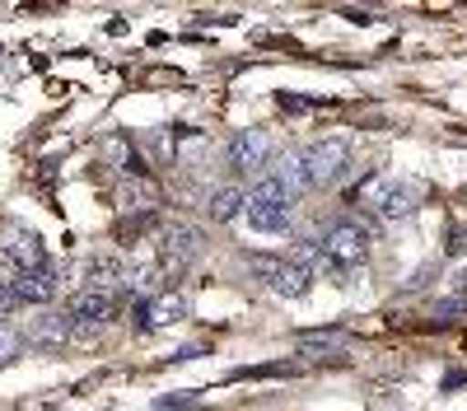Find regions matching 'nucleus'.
I'll list each match as a JSON object with an SVG mask.
<instances>
[{
  "instance_id": "f03ea898",
  "label": "nucleus",
  "mask_w": 467,
  "mask_h": 411,
  "mask_svg": "<svg viewBox=\"0 0 467 411\" xmlns=\"http://www.w3.org/2000/svg\"><path fill=\"white\" fill-rule=\"evenodd\" d=\"M369 243H374V230H369V224H360V220H341V224H332V230L323 234L318 252L332 262V267L350 272V267H360V262L369 257Z\"/></svg>"
},
{
  "instance_id": "ddd939ff",
  "label": "nucleus",
  "mask_w": 467,
  "mask_h": 411,
  "mask_svg": "<svg viewBox=\"0 0 467 411\" xmlns=\"http://www.w3.org/2000/svg\"><path fill=\"white\" fill-rule=\"evenodd\" d=\"M28 342L37 346V351H57L61 342H70V318L66 313H47V318H37L33 327H28Z\"/></svg>"
},
{
  "instance_id": "0eeeda50",
  "label": "nucleus",
  "mask_w": 467,
  "mask_h": 411,
  "mask_svg": "<svg viewBox=\"0 0 467 411\" xmlns=\"http://www.w3.org/2000/svg\"><path fill=\"white\" fill-rule=\"evenodd\" d=\"M117 304H122V290H99V285H85V290H75V299H70V323H94V327H103L112 313H117Z\"/></svg>"
},
{
  "instance_id": "9d476101",
  "label": "nucleus",
  "mask_w": 467,
  "mask_h": 411,
  "mask_svg": "<svg viewBox=\"0 0 467 411\" xmlns=\"http://www.w3.org/2000/svg\"><path fill=\"white\" fill-rule=\"evenodd\" d=\"M244 215L257 234H285L290 230V211L276 201H262V197H244Z\"/></svg>"
},
{
  "instance_id": "6ab92c4d",
  "label": "nucleus",
  "mask_w": 467,
  "mask_h": 411,
  "mask_svg": "<svg viewBox=\"0 0 467 411\" xmlns=\"http://www.w3.org/2000/svg\"><path fill=\"white\" fill-rule=\"evenodd\" d=\"M467 313V294H453V299H440V304H431V318H440V323H453V318H462Z\"/></svg>"
},
{
  "instance_id": "4468645a",
  "label": "nucleus",
  "mask_w": 467,
  "mask_h": 411,
  "mask_svg": "<svg viewBox=\"0 0 467 411\" xmlns=\"http://www.w3.org/2000/svg\"><path fill=\"white\" fill-rule=\"evenodd\" d=\"M99 155H103V164H108V169H122V173H131V178H140V173H145L127 136H108V140L99 145Z\"/></svg>"
},
{
  "instance_id": "b1692460",
  "label": "nucleus",
  "mask_w": 467,
  "mask_h": 411,
  "mask_svg": "<svg viewBox=\"0 0 467 411\" xmlns=\"http://www.w3.org/2000/svg\"><path fill=\"white\" fill-rule=\"evenodd\" d=\"M453 285H458V294H467V272H458V276H453Z\"/></svg>"
},
{
  "instance_id": "39448f33",
  "label": "nucleus",
  "mask_w": 467,
  "mask_h": 411,
  "mask_svg": "<svg viewBox=\"0 0 467 411\" xmlns=\"http://www.w3.org/2000/svg\"><path fill=\"white\" fill-rule=\"evenodd\" d=\"M0 262L24 276V272L47 267V248L33 230H24V224H5V230H0Z\"/></svg>"
},
{
  "instance_id": "5701e85b",
  "label": "nucleus",
  "mask_w": 467,
  "mask_h": 411,
  "mask_svg": "<svg viewBox=\"0 0 467 411\" xmlns=\"http://www.w3.org/2000/svg\"><path fill=\"white\" fill-rule=\"evenodd\" d=\"M341 15H346V19H356V24H369V19H374L369 10H341Z\"/></svg>"
},
{
  "instance_id": "412c9836",
  "label": "nucleus",
  "mask_w": 467,
  "mask_h": 411,
  "mask_svg": "<svg viewBox=\"0 0 467 411\" xmlns=\"http://www.w3.org/2000/svg\"><path fill=\"white\" fill-rule=\"evenodd\" d=\"M192 406H202V393H187V397H164V402H154V411H192Z\"/></svg>"
},
{
  "instance_id": "a211bd4d",
  "label": "nucleus",
  "mask_w": 467,
  "mask_h": 411,
  "mask_svg": "<svg viewBox=\"0 0 467 411\" xmlns=\"http://www.w3.org/2000/svg\"><path fill=\"white\" fill-rule=\"evenodd\" d=\"M383 192H388V178H383V173H369V178L356 187V192H350V206H356V201H369V206H379V201H383Z\"/></svg>"
},
{
  "instance_id": "aec40b11",
  "label": "nucleus",
  "mask_w": 467,
  "mask_h": 411,
  "mask_svg": "<svg viewBox=\"0 0 467 411\" xmlns=\"http://www.w3.org/2000/svg\"><path fill=\"white\" fill-rule=\"evenodd\" d=\"M276 374H299L295 365H257V369H239L234 379H276Z\"/></svg>"
},
{
  "instance_id": "6e6552de",
  "label": "nucleus",
  "mask_w": 467,
  "mask_h": 411,
  "mask_svg": "<svg viewBox=\"0 0 467 411\" xmlns=\"http://www.w3.org/2000/svg\"><path fill=\"white\" fill-rule=\"evenodd\" d=\"M266 159H271V136H266V131L248 127V131H239V136L229 140V169H239V173H262Z\"/></svg>"
},
{
  "instance_id": "f8f14e48",
  "label": "nucleus",
  "mask_w": 467,
  "mask_h": 411,
  "mask_svg": "<svg viewBox=\"0 0 467 411\" xmlns=\"http://www.w3.org/2000/svg\"><path fill=\"white\" fill-rule=\"evenodd\" d=\"M416 206H420V187L416 182H388V192L379 201L383 220H407V215H416Z\"/></svg>"
},
{
  "instance_id": "f3484780",
  "label": "nucleus",
  "mask_w": 467,
  "mask_h": 411,
  "mask_svg": "<svg viewBox=\"0 0 467 411\" xmlns=\"http://www.w3.org/2000/svg\"><path fill=\"white\" fill-rule=\"evenodd\" d=\"M19 351H24V336H19V327L0 318V369H5L10 360H19Z\"/></svg>"
},
{
  "instance_id": "dca6fc26",
  "label": "nucleus",
  "mask_w": 467,
  "mask_h": 411,
  "mask_svg": "<svg viewBox=\"0 0 467 411\" xmlns=\"http://www.w3.org/2000/svg\"><path fill=\"white\" fill-rule=\"evenodd\" d=\"M239 211H244V192H239V187H220V192L211 197V220L215 224H229Z\"/></svg>"
},
{
  "instance_id": "2eb2a0df",
  "label": "nucleus",
  "mask_w": 467,
  "mask_h": 411,
  "mask_svg": "<svg viewBox=\"0 0 467 411\" xmlns=\"http://www.w3.org/2000/svg\"><path fill=\"white\" fill-rule=\"evenodd\" d=\"M346 346H350V336L341 327H332V332H299V351L304 355H341Z\"/></svg>"
},
{
  "instance_id": "423d86ee",
  "label": "nucleus",
  "mask_w": 467,
  "mask_h": 411,
  "mask_svg": "<svg viewBox=\"0 0 467 411\" xmlns=\"http://www.w3.org/2000/svg\"><path fill=\"white\" fill-rule=\"evenodd\" d=\"M187 313H192V299H187V290H164V294L145 299V304L136 309V327H140V332H160V327L182 323Z\"/></svg>"
},
{
  "instance_id": "20e7f679",
  "label": "nucleus",
  "mask_w": 467,
  "mask_h": 411,
  "mask_svg": "<svg viewBox=\"0 0 467 411\" xmlns=\"http://www.w3.org/2000/svg\"><path fill=\"white\" fill-rule=\"evenodd\" d=\"M346 164H350V145H346L341 136H327V140H318V145H308V149H304L308 192H314V187H332V182L346 173Z\"/></svg>"
},
{
  "instance_id": "1a4fd4ad",
  "label": "nucleus",
  "mask_w": 467,
  "mask_h": 411,
  "mask_svg": "<svg viewBox=\"0 0 467 411\" xmlns=\"http://www.w3.org/2000/svg\"><path fill=\"white\" fill-rule=\"evenodd\" d=\"M271 182L281 187V192L290 197V201H299L304 192H308V173H304V149H281V159L271 164V173H266Z\"/></svg>"
},
{
  "instance_id": "f257e3e1",
  "label": "nucleus",
  "mask_w": 467,
  "mask_h": 411,
  "mask_svg": "<svg viewBox=\"0 0 467 411\" xmlns=\"http://www.w3.org/2000/svg\"><path fill=\"white\" fill-rule=\"evenodd\" d=\"M202 248H206V239H202V230H192V224H182V220H169L164 230H160V276L164 281H173L178 272H187L192 262L202 257Z\"/></svg>"
},
{
  "instance_id": "7ed1b4c3",
  "label": "nucleus",
  "mask_w": 467,
  "mask_h": 411,
  "mask_svg": "<svg viewBox=\"0 0 467 411\" xmlns=\"http://www.w3.org/2000/svg\"><path fill=\"white\" fill-rule=\"evenodd\" d=\"M248 267L285 299H304L308 285H314V272H308V262H299V257H285V262L281 257H253Z\"/></svg>"
},
{
  "instance_id": "9b49d317",
  "label": "nucleus",
  "mask_w": 467,
  "mask_h": 411,
  "mask_svg": "<svg viewBox=\"0 0 467 411\" xmlns=\"http://www.w3.org/2000/svg\"><path fill=\"white\" fill-rule=\"evenodd\" d=\"M57 272L52 267H37V272H24L15 276V294H19V304H52L57 299Z\"/></svg>"
},
{
  "instance_id": "4be33fe9",
  "label": "nucleus",
  "mask_w": 467,
  "mask_h": 411,
  "mask_svg": "<svg viewBox=\"0 0 467 411\" xmlns=\"http://www.w3.org/2000/svg\"><path fill=\"white\" fill-rule=\"evenodd\" d=\"M276 108H281V112H295V118H299V112H308L314 103H308V98H295V94H281V98H276Z\"/></svg>"
}]
</instances>
